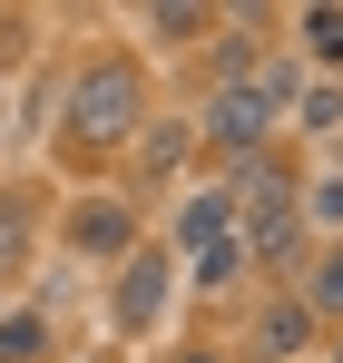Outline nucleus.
<instances>
[{
    "label": "nucleus",
    "instance_id": "16",
    "mask_svg": "<svg viewBox=\"0 0 343 363\" xmlns=\"http://www.w3.org/2000/svg\"><path fill=\"white\" fill-rule=\"evenodd\" d=\"M30 245H40V216L0 196V275H10V265H30Z\"/></svg>",
    "mask_w": 343,
    "mask_h": 363
},
{
    "label": "nucleus",
    "instance_id": "2",
    "mask_svg": "<svg viewBox=\"0 0 343 363\" xmlns=\"http://www.w3.org/2000/svg\"><path fill=\"white\" fill-rule=\"evenodd\" d=\"M275 128H285V108H275L255 79H226V89L206 99L196 138H206V147H226V157H265V147H275Z\"/></svg>",
    "mask_w": 343,
    "mask_h": 363
},
{
    "label": "nucleus",
    "instance_id": "9",
    "mask_svg": "<svg viewBox=\"0 0 343 363\" xmlns=\"http://www.w3.org/2000/svg\"><path fill=\"white\" fill-rule=\"evenodd\" d=\"M294 50H304V60L334 79V69H343V0H314V10H294Z\"/></svg>",
    "mask_w": 343,
    "mask_h": 363
},
{
    "label": "nucleus",
    "instance_id": "7",
    "mask_svg": "<svg viewBox=\"0 0 343 363\" xmlns=\"http://www.w3.org/2000/svg\"><path fill=\"white\" fill-rule=\"evenodd\" d=\"M226 236H235V196L226 186H196V196L176 206V245L167 255H206V245H226Z\"/></svg>",
    "mask_w": 343,
    "mask_h": 363
},
{
    "label": "nucleus",
    "instance_id": "15",
    "mask_svg": "<svg viewBox=\"0 0 343 363\" xmlns=\"http://www.w3.org/2000/svg\"><path fill=\"white\" fill-rule=\"evenodd\" d=\"M216 20H226V10H206V0H157V10H147V30H157L167 50H196Z\"/></svg>",
    "mask_w": 343,
    "mask_h": 363
},
{
    "label": "nucleus",
    "instance_id": "19",
    "mask_svg": "<svg viewBox=\"0 0 343 363\" xmlns=\"http://www.w3.org/2000/svg\"><path fill=\"white\" fill-rule=\"evenodd\" d=\"M324 363H343V324H334V354H324Z\"/></svg>",
    "mask_w": 343,
    "mask_h": 363
},
{
    "label": "nucleus",
    "instance_id": "14",
    "mask_svg": "<svg viewBox=\"0 0 343 363\" xmlns=\"http://www.w3.org/2000/svg\"><path fill=\"white\" fill-rule=\"evenodd\" d=\"M50 354V314L40 304H0V363H40Z\"/></svg>",
    "mask_w": 343,
    "mask_h": 363
},
{
    "label": "nucleus",
    "instance_id": "17",
    "mask_svg": "<svg viewBox=\"0 0 343 363\" xmlns=\"http://www.w3.org/2000/svg\"><path fill=\"white\" fill-rule=\"evenodd\" d=\"M235 275H245V255H235V236H226V245H206V255H196V275H186V285H206V295H226Z\"/></svg>",
    "mask_w": 343,
    "mask_h": 363
},
{
    "label": "nucleus",
    "instance_id": "4",
    "mask_svg": "<svg viewBox=\"0 0 343 363\" xmlns=\"http://www.w3.org/2000/svg\"><path fill=\"white\" fill-rule=\"evenodd\" d=\"M314 344H324V324H314L294 295H265V304H255V324H245V354H255V363H304Z\"/></svg>",
    "mask_w": 343,
    "mask_h": 363
},
{
    "label": "nucleus",
    "instance_id": "6",
    "mask_svg": "<svg viewBox=\"0 0 343 363\" xmlns=\"http://www.w3.org/2000/svg\"><path fill=\"white\" fill-rule=\"evenodd\" d=\"M235 255H245V265H304V216H294V206L235 216Z\"/></svg>",
    "mask_w": 343,
    "mask_h": 363
},
{
    "label": "nucleus",
    "instance_id": "1",
    "mask_svg": "<svg viewBox=\"0 0 343 363\" xmlns=\"http://www.w3.org/2000/svg\"><path fill=\"white\" fill-rule=\"evenodd\" d=\"M59 118H69V147L89 157H108V147H128L137 128H147V69L137 60H89L79 79H69V99H59Z\"/></svg>",
    "mask_w": 343,
    "mask_h": 363
},
{
    "label": "nucleus",
    "instance_id": "8",
    "mask_svg": "<svg viewBox=\"0 0 343 363\" xmlns=\"http://www.w3.org/2000/svg\"><path fill=\"white\" fill-rule=\"evenodd\" d=\"M285 295L304 304L314 324H343V236H334V245H314V255H304V275H294Z\"/></svg>",
    "mask_w": 343,
    "mask_h": 363
},
{
    "label": "nucleus",
    "instance_id": "3",
    "mask_svg": "<svg viewBox=\"0 0 343 363\" xmlns=\"http://www.w3.org/2000/svg\"><path fill=\"white\" fill-rule=\"evenodd\" d=\"M167 295H176V255H167V245H137V255L118 265V295H108L118 334H147V324L167 314Z\"/></svg>",
    "mask_w": 343,
    "mask_h": 363
},
{
    "label": "nucleus",
    "instance_id": "5",
    "mask_svg": "<svg viewBox=\"0 0 343 363\" xmlns=\"http://www.w3.org/2000/svg\"><path fill=\"white\" fill-rule=\"evenodd\" d=\"M69 245L128 265V255H137V206H128V196H79V206H69Z\"/></svg>",
    "mask_w": 343,
    "mask_h": 363
},
{
    "label": "nucleus",
    "instance_id": "11",
    "mask_svg": "<svg viewBox=\"0 0 343 363\" xmlns=\"http://www.w3.org/2000/svg\"><path fill=\"white\" fill-rule=\"evenodd\" d=\"M186 157H196V128H186V118H157V128H137V167H147V177H176Z\"/></svg>",
    "mask_w": 343,
    "mask_h": 363
},
{
    "label": "nucleus",
    "instance_id": "12",
    "mask_svg": "<svg viewBox=\"0 0 343 363\" xmlns=\"http://www.w3.org/2000/svg\"><path fill=\"white\" fill-rule=\"evenodd\" d=\"M304 138H343V79H304L294 89V108H285Z\"/></svg>",
    "mask_w": 343,
    "mask_h": 363
},
{
    "label": "nucleus",
    "instance_id": "18",
    "mask_svg": "<svg viewBox=\"0 0 343 363\" xmlns=\"http://www.w3.org/2000/svg\"><path fill=\"white\" fill-rule=\"evenodd\" d=\"M167 363H226V354H216V344H176Z\"/></svg>",
    "mask_w": 343,
    "mask_h": 363
},
{
    "label": "nucleus",
    "instance_id": "10",
    "mask_svg": "<svg viewBox=\"0 0 343 363\" xmlns=\"http://www.w3.org/2000/svg\"><path fill=\"white\" fill-rule=\"evenodd\" d=\"M216 69H226V79H255V69H265V10H226Z\"/></svg>",
    "mask_w": 343,
    "mask_h": 363
},
{
    "label": "nucleus",
    "instance_id": "13",
    "mask_svg": "<svg viewBox=\"0 0 343 363\" xmlns=\"http://www.w3.org/2000/svg\"><path fill=\"white\" fill-rule=\"evenodd\" d=\"M294 216H304V236H343V167H324V177H304V196H294Z\"/></svg>",
    "mask_w": 343,
    "mask_h": 363
},
{
    "label": "nucleus",
    "instance_id": "20",
    "mask_svg": "<svg viewBox=\"0 0 343 363\" xmlns=\"http://www.w3.org/2000/svg\"><path fill=\"white\" fill-rule=\"evenodd\" d=\"M0 108H10V79H0Z\"/></svg>",
    "mask_w": 343,
    "mask_h": 363
}]
</instances>
